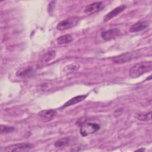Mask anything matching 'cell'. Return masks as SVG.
<instances>
[{"label":"cell","instance_id":"1","mask_svg":"<svg viewBox=\"0 0 152 152\" xmlns=\"http://www.w3.org/2000/svg\"><path fill=\"white\" fill-rule=\"evenodd\" d=\"M152 69L151 61L141 62L132 66L129 69V75L132 78H138L141 75L149 72Z\"/></svg>","mask_w":152,"mask_h":152},{"label":"cell","instance_id":"2","mask_svg":"<svg viewBox=\"0 0 152 152\" xmlns=\"http://www.w3.org/2000/svg\"><path fill=\"white\" fill-rule=\"evenodd\" d=\"M140 56L138 52H125L111 58V61L115 64H123L137 59Z\"/></svg>","mask_w":152,"mask_h":152},{"label":"cell","instance_id":"3","mask_svg":"<svg viewBox=\"0 0 152 152\" xmlns=\"http://www.w3.org/2000/svg\"><path fill=\"white\" fill-rule=\"evenodd\" d=\"M80 18L76 16L69 17L60 21L56 26V29L59 31L68 30L75 26L80 21Z\"/></svg>","mask_w":152,"mask_h":152},{"label":"cell","instance_id":"4","mask_svg":"<svg viewBox=\"0 0 152 152\" xmlns=\"http://www.w3.org/2000/svg\"><path fill=\"white\" fill-rule=\"evenodd\" d=\"M100 128V125L96 123L84 122L80 126V132L83 137H86L96 132L99 130Z\"/></svg>","mask_w":152,"mask_h":152},{"label":"cell","instance_id":"5","mask_svg":"<svg viewBox=\"0 0 152 152\" xmlns=\"http://www.w3.org/2000/svg\"><path fill=\"white\" fill-rule=\"evenodd\" d=\"M34 145L29 142H21L10 145L4 148L3 151H26L33 148Z\"/></svg>","mask_w":152,"mask_h":152},{"label":"cell","instance_id":"6","mask_svg":"<svg viewBox=\"0 0 152 152\" xmlns=\"http://www.w3.org/2000/svg\"><path fill=\"white\" fill-rule=\"evenodd\" d=\"M56 115V111L53 109H45L41 110L38 115L40 118L41 120L44 122L50 121Z\"/></svg>","mask_w":152,"mask_h":152},{"label":"cell","instance_id":"7","mask_svg":"<svg viewBox=\"0 0 152 152\" xmlns=\"http://www.w3.org/2000/svg\"><path fill=\"white\" fill-rule=\"evenodd\" d=\"M126 8V6L125 5H120L113 10H112L111 11L108 12L104 17H103V22L106 23L112 19L113 17H116L120 13H121L122 11H124L125 8Z\"/></svg>","mask_w":152,"mask_h":152},{"label":"cell","instance_id":"8","mask_svg":"<svg viewBox=\"0 0 152 152\" xmlns=\"http://www.w3.org/2000/svg\"><path fill=\"white\" fill-rule=\"evenodd\" d=\"M120 34V31L117 28H111L101 33V37L104 40H110L115 39Z\"/></svg>","mask_w":152,"mask_h":152},{"label":"cell","instance_id":"9","mask_svg":"<svg viewBox=\"0 0 152 152\" xmlns=\"http://www.w3.org/2000/svg\"><path fill=\"white\" fill-rule=\"evenodd\" d=\"M103 7L102 2H96L88 5L84 10V13L91 14L101 10Z\"/></svg>","mask_w":152,"mask_h":152},{"label":"cell","instance_id":"10","mask_svg":"<svg viewBox=\"0 0 152 152\" xmlns=\"http://www.w3.org/2000/svg\"><path fill=\"white\" fill-rule=\"evenodd\" d=\"M148 25H149L148 23L146 21H138V22H137L135 24H132L129 27V30L130 32H132V33L138 32V31L145 30L146 28L148 27Z\"/></svg>","mask_w":152,"mask_h":152},{"label":"cell","instance_id":"11","mask_svg":"<svg viewBox=\"0 0 152 152\" xmlns=\"http://www.w3.org/2000/svg\"><path fill=\"white\" fill-rule=\"evenodd\" d=\"M87 96H88V94H83V95H79V96L74 97L70 99L69 100H68L66 103H65L62 106V108H65V107L70 106L71 105L77 104L78 103H80L83 101L85 99H86Z\"/></svg>","mask_w":152,"mask_h":152},{"label":"cell","instance_id":"12","mask_svg":"<svg viewBox=\"0 0 152 152\" xmlns=\"http://www.w3.org/2000/svg\"><path fill=\"white\" fill-rule=\"evenodd\" d=\"M56 55V52L53 50H51L46 52L42 58L40 62L43 64L48 63L52 59H53Z\"/></svg>","mask_w":152,"mask_h":152},{"label":"cell","instance_id":"13","mask_svg":"<svg viewBox=\"0 0 152 152\" xmlns=\"http://www.w3.org/2000/svg\"><path fill=\"white\" fill-rule=\"evenodd\" d=\"M33 70L31 67L27 68H23L18 69L16 72V75L18 77H26L30 75Z\"/></svg>","mask_w":152,"mask_h":152},{"label":"cell","instance_id":"14","mask_svg":"<svg viewBox=\"0 0 152 152\" xmlns=\"http://www.w3.org/2000/svg\"><path fill=\"white\" fill-rule=\"evenodd\" d=\"M72 37L69 34H65L59 36L57 39V43L59 45H63L68 44L72 41Z\"/></svg>","mask_w":152,"mask_h":152},{"label":"cell","instance_id":"15","mask_svg":"<svg viewBox=\"0 0 152 152\" xmlns=\"http://www.w3.org/2000/svg\"><path fill=\"white\" fill-rule=\"evenodd\" d=\"M70 138L69 137H65L62 139H60L56 141L54 144L55 147H64L66 145H68L70 143Z\"/></svg>","mask_w":152,"mask_h":152},{"label":"cell","instance_id":"16","mask_svg":"<svg viewBox=\"0 0 152 152\" xmlns=\"http://www.w3.org/2000/svg\"><path fill=\"white\" fill-rule=\"evenodd\" d=\"M151 112H147V113H138L136 115V118L140 121H147L151 120Z\"/></svg>","mask_w":152,"mask_h":152},{"label":"cell","instance_id":"17","mask_svg":"<svg viewBox=\"0 0 152 152\" xmlns=\"http://www.w3.org/2000/svg\"><path fill=\"white\" fill-rule=\"evenodd\" d=\"M80 65L77 64H72L66 66L64 69V71L66 72H72L77 71L79 69Z\"/></svg>","mask_w":152,"mask_h":152},{"label":"cell","instance_id":"18","mask_svg":"<svg viewBox=\"0 0 152 152\" xmlns=\"http://www.w3.org/2000/svg\"><path fill=\"white\" fill-rule=\"evenodd\" d=\"M15 130V128L12 126H9L7 125H1V133L5 134V133H9L14 131Z\"/></svg>","mask_w":152,"mask_h":152},{"label":"cell","instance_id":"19","mask_svg":"<svg viewBox=\"0 0 152 152\" xmlns=\"http://www.w3.org/2000/svg\"><path fill=\"white\" fill-rule=\"evenodd\" d=\"M136 151H145V149L144 148H140V149L137 150Z\"/></svg>","mask_w":152,"mask_h":152}]
</instances>
